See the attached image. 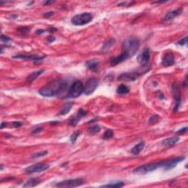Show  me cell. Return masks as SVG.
Wrapping results in <instances>:
<instances>
[{
    "label": "cell",
    "instance_id": "4",
    "mask_svg": "<svg viewBox=\"0 0 188 188\" xmlns=\"http://www.w3.org/2000/svg\"><path fill=\"white\" fill-rule=\"evenodd\" d=\"M93 20V16L90 13H84L74 16L71 19V23L75 26H82L90 23Z\"/></svg>",
    "mask_w": 188,
    "mask_h": 188
},
{
    "label": "cell",
    "instance_id": "21",
    "mask_svg": "<svg viewBox=\"0 0 188 188\" xmlns=\"http://www.w3.org/2000/svg\"><path fill=\"white\" fill-rule=\"evenodd\" d=\"M86 66L89 70L93 71H96L98 66V60L96 59H90V60H88L86 63Z\"/></svg>",
    "mask_w": 188,
    "mask_h": 188
},
{
    "label": "cell",
    "instance_id": "24",
    "mask_svg": "<svg viewBox=\"0 0 188 188\" xmlns=\"http://www.w3.org/2000/svg\"><path fill=\"white\" fill-rule=\"evenodd\" d=\"M115 40L114 38H110L109 40H107V41L105 43V44L103 45V47H102V52H107L109 51V49H111V47L115 44Z\"/></svg>",
    "mask_w": 188,
    "mask_h": 188
},
{
    "label": "cell",
    "instance_id": "33",
    "mask_svg": "<svg viewBox=\"0 0 188 188\" xmlns=\"http://www.w3.org/2000/svg\"><path fill=\"white\" fill-rule=\"evenodd\" d=\"M43 131V127L42 126H36V127L35 128V129H33V132H32V134L33 135H37V134L40 133V132Z\"/></svg>",
    "mask_w": 188,
    "mask_h": 188
},
{
    "label": "cell",
    "instance_id": "39",
    "mask_svg": "<svg viewBox=\"0 0 188 188\" xmlns=\"http://www.w3.org/2000/svg\"><path fill=\"white\" fill-rule=\"evenodd\" d=\"M46 32H48V33H55V32H57V29L55 27H50L49 28V29H46Z\"/></svg>",
    "mask_w": 188,
    "mask_h": 188
},
{
    "label": "cell",
    "instance_id": "44",
    "mask_svg": "<svg viewBox=\"0 0 188 188\" xmlns=\"http://www.w3.org/2000/svg\"><path fill=\"white\" fill-rule=\"evenodd\" d=\"M187 77H186V78H185V83H184V87H186V86H187Z\"/></svg>",
    "mask_w": 188,
    "mask_h": 188
},
{
    "label": "cell",
    "instance_id": "15",
    "mask_svg": "<svg viewBox=\"0 0 188 188\" xmlns=\"http://www.w3.org/2000/svg\"><path fill=\"white\" fill-rule=\"evenodd\" d=\"M13 58L31 59V60L34 61L35 63H38L39 62H40V61H42L43 59L44 58V57H39V56L35 55H28V54H25V55H18L13 56Z\"/></svg>",
    "mask_w": 188,
    "mask_h": 188
},
{
    "label": "cell",
    "instance_id": "14",
    "mask_svg": "<svg viewBox=\"0 0 188 188\" xmlns=\"http://www.w3.org/2000/svg\"><path fill=\"white\" fill-rule=\"evenodd\" d=\"M182 12H183V8H178L177 10L170 11V12L167 13L166 16H165V18H163V23H167V22L171 21L173 19H174L175 18L177 17L178 16H179Z\"/></svg>",
    "mask_w": 188,
    "mask_h": 188
},
{
    "label": "cell",
    "instance_id": "31",
    "mask_svg": "<svg viewBox=\"0 0 188 188\" xmlns=\"http://www.w3.org/2000/svg\"><path fill=\"white\" fill-rule=\"evenodd\" d=\"M48 154V152H38V153H35L33 154V156H32V158H33V159H36V158H40L42 157H44V156H46V154Z\"/></svg>",
    "mask_w": 188,
    "mask_h": 188
},
{
    "label": "cell",
    "instance_id": "26",
    "mask_svg": "<svg viewBox=\"0 0 188 188\" xmlns=\"http://www.w3.org/2000/svg\"><path fill=\"white\" fill-rule=\"evenodd\" d=\"M125 184L124 183V182H115L111 184H107V185H103L102 187H124Z\"/></svg>",
    "mask_w": 188,
    "mask_h": 188
},
{
    "label": "cell",
    "instance_id": "36",
    "mask_svg": "<svg viewBox=\"0 0 188 188\" xmlns=\"http://www.w3.org/2000/svg\"><path fill=\"white\" fill-rule=\"evenodd\" d=\"M187 132V126H185V127L182 128V129H179L178 131L176 132V134H185Z\"/></svg>",
    "mask_w": 188,
    "mask_h": 188
},
{
    "label": "cell",
    "instance_id": "23",
    "mask_svg": "<svg viewBox=\"0 0 188 188\" xmlns=\"http://www.w3.org/2000/svg\"><path fill=\"white\" fill-rule=\"evenodd\" d=\"M40 182V180L38 178H31L26 182V183L23 185L24 187H33L38 185Z\"/></svg>",
    "mask_w": 188,
    "mask_h": 188
},
{
    "label": "cell",
    "instance_id": "43",
    "mask_svg": "<svg viewBox=\"0 0 188 188\" xmlns=\"http://www.w3.org/2000/svg\"><path fill=\"white\" fill-rule=\"evenodd\" d=\"M7 123H5V122H2L1 124V129H3L4 127H5V126H7Z\"/></svg>",
    "mask_w": 188,
    "mask_h": 188
},
{
    "label": "cell",
    "instance_id": "28",
    "mask_svg": "<svg viewBox=\"0 0 188 188\" xmlns=\"http://www.w3.org/2000/svg\"><path fill=\"white\" fill-rule=\"evenodd\" d=\"M114 136V132L112 129H107V131L104 133L103 135V139L104 140H108L110 139Z\"/></svg>",
    "mask_w": 188,
    "mask_h": 188
},
{
    "label": "cell",
    "instance_id": "2",
    "mask_svg": "<svg viewBox=\"0 0 188 188\" xmlns=\"http://www.w3.org/2000/svg\"><path fill=\"white\" fill-rule=\"evenodd\" d=\"M140 47V41L136 38H129L123 42V52L127 58H130L135 55Z\"/></svg>",
    "mask_w": 188,
    "mask_h": 188
},
{
    "label": "cell",
    "instance_id": "42",
    "mask_svg": "<svg viewBox=\"0 0 188 188\" xmlns=\"http://www.w3.org/2000/svg\"><path fill=\"white\" fill-rule=\"evenodd\" d=\"M55 2V1H46L44 3V5H51V4H54Z\"/></svg>",
    "mask_w": 188,
    "mask_h": 188
},
{
    "label": "cell",
    "instance_id": "40",
    "mask_svg": "<svg viewBox=\"0 0 188 188\" xmlns=\"http://www.w3.org/2000/svg\"><path fill=\"white\" fill-rule=\"evenodd\" d=\"M47 40V42H49V43H52L55 40V38L54 36H50L47 38V40Z\"/></svg>",
    "mask_w": 188,
    "mask_h": 188
},
{
    "label": "cell",
    "instance_id": "32",
    "mask_svg": "<svg viewBox=\"0 0 188 188\" xmlns=\"http://www.w3.org/2000/svg\"><path fill=\"white\" fill-rule=\"evenodd\" d=\"M18 29V32L21 33V34H25V33H28V32L30 31V28L26 27H20V28H18V29Z\"/></svg>",
    "mask_w": 188,
    "mask_h": 188
},
{
    "label": "cell",
    "instance_id": "16",
    "mask_svg": "<svg viewBox=\"0 0 188 188\" xmlns=\"http://www.w3.org/2000/svg\"><path fill=\"white\" fill-rule=\"evenodd\" d=\"M174 56L173 55V53L167 52L164 55L163 61H162V64H163L164 66H173V65H174Z\"/></svg>",
    "mask_w": 188,
    "mask_h": 188
},
{
    "label": "cell",
    "instance_id": "13",
    "mask_svg": "<svg viewBox=\"0 0 188 188\" xmlns=\"http://www.w3.org/2000/svg\"><path fill=\"white\" fill-rule=\"evenodd\" d=\"M140 74L137 71L124 73L119 76L118 80L120 81H135L139 77Z\"/></svg>",
    "mask_w": 188,
    "mask_h": 188
},
{
    "label": "cell",
    "instance_id": "25",
    "mask_svg": "<svg viewBox=\"0 0 188 188\" xmlns=\"http://www.w3.org/2000/svg\"><path fill=\"white\" fill-rule=\"evenodd\" d=\"M129 92V87L126 86V85H124V84H121L120 85L117 89V93L119 95H124L128 94Z\"/></svg>",
    "mask_w": 188,
    "mask_h": 188
},
{
    "label": "cell",
    "instance_id": "11",
    "mask_svg": "<svg viewBox=\"0 0 188 188\" xmlns=\"http://www.w3.org/2000/svg\"><path fill=\"white\" fill-rule=\"evenodd\" d=\"M172 91L174 94V97L175 99V106L174 107V112L176 113L178 111V107L181 105L182 98H181V92H180L179 88L176 84H174L172 86Z\"/></svg>",
    "mask_w": 188,
    "mask_h": 188
},
{
    "label": "cell",
    "instance_id": "12",
    "mask_svg": "<svg viewBox=\"0 0 188 188\" xmlns=\"http://www.w3.org/2000/svg\"><path fill=\"white\" fill-rule=\"evenodd\" d=\"M86 115H87V111L85 110V109H82V108H80V109L78 110L77 114L74 115V116L70 119L69 121H68V124H69V125L72 126H77L79 121H80L81 119L84 116H85Z\"/></svg>",
    "mask_w": 188,
    "mask_h": 188
},
{
    "label": "cell",
    "instance_id": "34",
    "mask_svg": "<svg viewBox=\"0 0 188 188\" xmlns=\"http://www.w3.org/2000/svg\"><path fill=\"white\" fill-rule=\"evenodd\" d=\"M187 37L185 36L184 38H182L181 39V40H178V41L177 42V44L180 46H185V44H187Z\"/></svg>",
    "mask_w": 188,
    "mask_h": 188
},
{
    "label": "cell",
    "instance_id": "3",
    "mask_svg": "<svg viewBox=\"0 0 188 188\" xmlns=\"http://www.w3.org/2000/svg\"><path fill=\"white\" fill-rule=\"evenodd\" d=\"M84 91V85L80 81H76L71 85L67 93V97L69 98H78Z\"/></svg>",
    "mask_w": 188,
    "mask_h": 188
},
{
    "label": "cell",
    "instance_id": "27",
    "mask_svg": "<svg viewBox=\"0 0 188 188\" xmlns=\"http://www.w3.org/2000/svg\"><path fill=\"white\" fill-rule=\"evenodd\" d=\"M100 131H101V127L97 125V124L90 126L88 129V132L91 134V135H96V134L99 132Z\"/></svg>",
    "mask_w": 188,
    "mask_h": 188
},
{
    "label": "cell",
    "instance_id": "29",
    "mask_svg": "<svg viewBox=\"0 0 188 188\" xmlns=\"http://www.w3.org/2000/svg\"><path fill=\"white\" fill-rule=\"evenodd\" d=\"M159 119H160V117L158 115H153L151 116V118H149V121H148V123L150 124H155L159 121Z\"/></svg>",
    "mask_w": 188,
    "mask_h": 188
},
{
    "label": "cell",
    "instance_id": "45",
    "mask_svg": "<svg viewBox=\"0 0 188 188\" xmlns=\"http://www.w3.org/2000/svg\"><path fill=\"white\" fill-rule=\"evenodd\" d=\"M3 170V165H1V171Z\"/></svg>",
    "mask_w": 188,
    "mask_h": 188
},
{
    "label": "cell",
    "instance_id": "35",
    "mask_svg": "<svg viewBox=\"0 0 188 188\" xmlns=\"http://www.w3.org/2000/svg\"><path fill=\"white\" fill-rule=\"evenodd\" d=\"M1 40L2 41H3L4 43H8L9 41H10L11 38H9L8 36H6V35H1Z\"/></svg>",
    "mask_w": 188,
    "mask_h": 188
},
{
    "label": "cell",
    "instance_id": "20",
    "mask_svg": "<svg viewBox=\"0 0 188 188\" xmlns=\"http://www.w3.org/2000/svg\"><path fill=\"white\" fill-rule=\"evenodd\" d=\"M145 147V143L143 141H141L139 143H137L136 146H135L132 148V149L131 150V153L133 154V155H138V154L140 153L143 150Z\"/></svg>",
    "mask_w": 188,
    "mask_h": 188
},
{
    "label": "cell",
    "instance_id": "7",
    "mask_svg": "<svg viewBox=\"0 0 188 188\" xmlns=\"http://www.w3.org/2000/svg\"><path fill=\"white\" fill-rule=\"evenodd\" d=\"M84 183H85V180L83 178H79L59 182L56 185V186L57 187H76L83 185Z\"/></svg>",
    "mask_w": 188,
    "mask_h": 188
},
{
    "label": "cell",
    "instance_id": "5",
    "mask_svg": "<svg viewBox=\"0 0 188 188\" xmlns=\"http://www.w3.org/2000/svg\"><path fill=\"white\" fill-rule=\"evenodd\" d=\"M184 159H185L184 157H179L158 162V164H159V167H163L165 171H169L176 167L178 163H181Z\"/></svg>",
    "mask_w": 188,
    "mask_h": 188
},
{
    "label": "cell",
    "instance_id": "22",
    "mask_svg": "<svg viewBox=\"0 0 188 188\" xmlns=\"http://www.w3.org/2000/svg\"><path fill=\"white\" fill-rule=\"evenodd\" d=\"M44 68H42V69L38 70V71H35L33 72V73H32L30 75H29L27 78V81L28 82H33L35 80V79H36L37 78H38L39 76L40 75V74H42L44 72Z\"/></svg>",
    "mask_w": 188,
    "mask_h": 188
},
{
    "label": "cell",
    "instance_id": "6",
    "mask_svg": "<svg viewBox=\"0 0 188 188\" xmlns=\"http://www.w3.org/2000/svg\"><path fill=\"white\" fill-rule=\"evenodd\" d=\"M159 167V164L157 163H152L148 164H145V165H140V166L136 167L134 170V173L137 174H146L148 173L152 172V171H155L156 169Z\"/></svg>",
    "mask_w": 188,
    "mask_h": 188
},
{
    "label": "cell",
    "instance_id": "10",
    "mask_svg": "<svg viewBox=\"0 0 188 188\" xmlns=\"http://www.w3.org/2000/svg\"><path fill=\"white\" fill-rule=\"evenodd\" d=\"M150 57H151V53H150V49L148 48L147 49H143V51L141 52L140 55L137 56V62L140 66H146L148 64L150 60Z\"/></svg>",
    "mask_w": 188,
    "mask_h": 188
},
{
    "label": "cell",
    "instance_id": "8",
    "mask_svg": "<svg viewBox=\"0 0 188 188\" xmlns=\"http://www.w3.org/2000/svg\"><path fill=\"white\" fill-rule=\"evenodd\" d=\"M98 85V81L97 79L96 78H90L86 82L85 85H84V91L83 93L87 96L91 95L96 90V89L97 88Z\"/></svg>",
    "mask_w": 188,
    "mask_h": 188
},
{
    "label": "cell",
    "instance_id": "18",
    "mask_svg": "<svg viewBox=\"0 0 188 188\" xmlns=\"http://www.w3.org/2000/svg\"><path fill=\"white\" fill-rule=\"evenodd\" d=\"M128 59L127 57H126L124 54L121 53L120 55L117 56V57H113L110 60V64H111V66H116V65L120 64L121 63L124 62V61H125L126 59Z\"/></svg>",
    "mask_w": 188,
    "mask_h": 188
},
{
    "label": "cell",
    "instance_id": "19",
    "mask_svg": "<svg viewBox=\"0 0 188 188\" xmlns=\"http://www.w3.org/2000/svg\"><path fill=\"white\" fill-rule=\"evenodd\" d=\"M73 105H74L73 102H66V103L63 106V108L61 109V110L59 112L58 115H64L68 114V113H69V111L71 110V109H72V107H73Z\"/></svg>",
    "mask_w": 188,
    "mask_h": 188
},
{
    "label": "cell",
    "instance_id": "30",
    "mask_svg": "<svg viewBox=\"0 0 188 188\" xmlns=\"http://www.w3.org/2000/svg\"><path fill=\"white\" fill-rule=\"evenodd\" d=\"M79 135H80V132L77 131V132H74L73 134H72L71 135L70 140H71V142L72 144H74V143H76V141H77V138L79 137Z\"/></svg>",
    "mask_w": 188,
    "mask_h": 188
},
{
    "label": "cell",
    "instance_id": "37",
    "mask_svg": "<svg viewBox=\"0 0 188 188\" xmlns=\"http://www.w3.org/2000/svg\"><path fill=\"white\" fill-rule=\"evenodd\" d=\"M13 125L14 127L18 128V127H20V126H23V124L20 121H14V122H13Z\"/></svg>",
    "mask_w": 188,
    "mask_h": 188
},
{
    "label": "cell",
    "instance_id": "38",
    "mask_svg": "<svg viewBox=\"0 0 188 188\" xmlns=\"http://www.w3.org/2000/svg\"><path fill=\"white\" fill-rule=\"evenodd\" d=\"M54 15V12H52V11H49V12H47L46 13H44V16L46 18H49L51 17L52 16H53Z\"/></svg>",
    "mask_w": 188,
    "mask_h": 188
},
{
    "label": "cell",
    "instance_id": "9",
    "mask_svg": "<svg viewBox=\"0 0 188 188\" xmlns=\"http://www.w3.org/2000/svg\"><path fill=\"white\" fill-rule=\"evenodd\" d=\"M49 168V165L46 163H37L35 165H30L25 169L26 173L32 174L35 173H40L44 172Z\"/></svg>",
    "mask_w": 188,
    "mask_h": 188
},
{
    "label": "cell",
    "instance_id": "1",
    "mask_svg": "<svg viewBox=\"0 0 188 188\" xmlns=\"http://www.w3.org/2000/svg\"><path fill=\"white\" fill-rule=\"evenodd\" d=\"M68 82L63 79H57L46 84L38 90L39 94L44 97H53L62 94L67 90Z\"/></svg>",
    "mask_w": 188,
    "mask_h": 188
},
{
    "label": "cell",
    "instance_id": "41",
    "mask_svg": "<svg viewBox=\"0 0 188 188\" xmlns=\"http://www.w3.org/2000/svg\"><path fill=\"white\" fill-rule=\"evenodd\" d=\"M45 32H46V30H44V29H38L36 32V35H41L43 34V33H45Z\"/></svg>",
    "mask_w": 188,
    "mask_h": 188
},
{
    "label": "cell",
    "instance_id": "17",
    "mask_svg": "<svg viewBox=\"0 0 188 188\" xmlns=\"http://www.w3.org/2000/svg\"><path fill=\"white\" fill-rule=\"evenodd\" d=\"M179 137L178 136H176V137H169V138H167L162 142V145L165 147H172L175 146V145L177 143L178 141H179Z\"/></svg>",
    "mask_w": 188,
    "mask_h": 188
}]
</instances>
